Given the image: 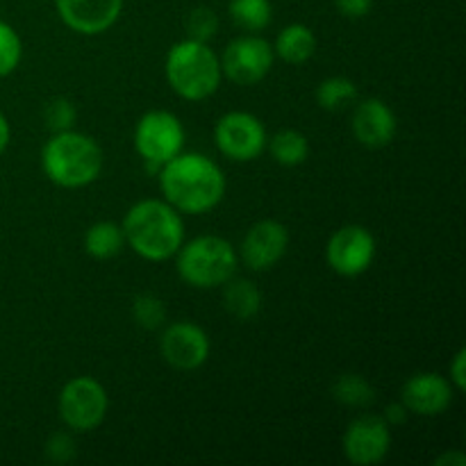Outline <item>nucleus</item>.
Wrapping results in <instances>:
<instances>
[{
	"label": "nucleus",
	"mask_w": 466,
	"mask_h": 466,
	"mask_svg": "<svg viewBox=\"0 0 466 466\" xmlns=\"http://www.w3.org/2000/svg\"><path fill=\"white\" fill-rule=\"evenodd\" d=\"M162 198L185 217H203L223 203L228 180L223 168L205 153L182 150L157 173Z\"/></svg>",
	"instance_id": "1"
},
{
	"label": "nucleus",
	"mask_w": 466,
	"mask_h": 466,
	"mask_svg": "<svg viewBox=\"0 0 466 466\" xmlns=\"http://www.w3.org/2000/svg\"><path fill=\"white\" fill-rule=\"evenodd\" d=\"M126 248L146 262H168L185 241L182 214L164 198H144L130 205L121 221Z\"/></svg>",
	"instance_id": "2"
},
{
	"label": "nucleus",
	"mask_w": 466,
	"mask_h": 466,
	"mask_svg": "<svg viewBox=\"0 0 466 466\" xmlns=\"http://www.w3.org/2000/svg\"><path fill=\"white\" fill-rule=\"evenodd\" d=\"M39 164L44 176L59 189H85L94 185L105 167L98 141L85 132H55L41 148Z\"/></svg>",
	"instance_id": "3"
},
{
	"label": "nucleus",
	"mask_w": 466,
	"mask_h": 466,
	"mask_svg": "<svg viewBox=\"0 0 466 466\" xmlns=\"http://www.w3.org/2000/svg\"><path fill=\"white\" fill-rule=\"evenodd\" d=\"M164 77L177 98L187 103H203L221 86V59L209 44L185 36L168 48Z\"/></svg>",
	"instance_id": "4"
},
{
	"label": "nucleus",
	"mask_w": 466,
	"mask_h": 466,
	"mask_svg": "<svg viewBox=\"0 0 466 466\" xmlns=\"http://www.w3.org/2000/svg\"><path fill=\"white\" fill-rule=\"evenodd\" d=\"M176 271L194 289H221L239 268L237 248L218 235H198L182 241L176 253Z\"/></svg>",
	"instance_id": "5"
},
{
	"label": "nucleus",
	"mask_w": 466,
	"mask_h": 466,
	"mask_svg": "<svg viewBox=\"0 0 466 466\" xmlns=\"http://www.w3.org/2000/svg\"><path fill=\"white\" fill-rule=\"evenodd\" d=\"M185 141L187 130L180 116L168 112V109H150V112L141 114L135 132H132V144H135L137 155L153 176H157L159 168L168 159L185 150Z\"/></svg>",
	"instance_id": "6"
},
{
	"label": "nucleus",
	"mask_w": 466,
	"mask_h": 466,
	"mask_svg": "<svg viewBox=\"0 0 466 466\" xmlns=\"http://www.w3.org/2000/svg\"><path fill=\"white\" fill-rule=\"evenodd\" d=\"M109 412V394L94 376H76L57 396V414L71 432H94Z\"/></svg>",
	"instance_id": "7"
},
{
	"label": "nucleus",
	"mask_w": 466,
	"mask_h": 466,
	"mask_svg": "<svg viewBox=\"0 0 466 466\" xmlns=\"http://www.w3.org/2000/svg\"><path fill=\"white\" fill-rule=\"evenodd\" d=\"M221 73L223 80H230L237 86H255L271 73L276 64L273 44L264 39L259 32H246L235 36L226 46L221 55Z\"/></svg>",
	"instance_id": "8"
},
{
	"label": "nucleus",
	"mask_w": 466,
	"mask_h": 466,
	"mask_svg": "<svg viewBox=\"0 0 466 466\" xmlns=\"http://www.w3.org/2000/svg\"><path fill=\"white\" fill-rule=\"evenodd\" d=\"M267 127L255 114L244 109H232L218 116L214 126V144L226 159L237 164H248L267 153Z\"/></svg>",
	"instance_id": "9"
},
{
	"label": "nucleus",
	"mask_w": 466,
	"mask_h": 466,
	"mask_svg": "<svg viewBox=\"0 0 466 466\" xmlns=\"http://www.w3.org/2000/svg\"><path fill=\"white\" fill-rule=\"evenodd\" d=\"M378 241L369 228L360 223L341 226L326 244V262L332 273L341 278H360L373 267Z\"/></svg>",
	"instance_id": "10"
},
{
	"label": "nucleus",
	"mask_w": 466,
	"mask_h": 466,
	"mask_svg": "<svg viewBox=\"0 0 466 466\" xmlns=\"http://www.w3.org/2000/svg\"><path fill=\"white\" fill-rule=\"evenodd\" d=\"M391 441V426L382 414H360L341 435V453L355 466H376L387 460Z\"/></svg>",
	"instance_id": "11"
},
{
	"label": "nucleus",
	"mask_w": 466,
	"mask_h": 466,
	"mask_svg": "<svg viewBox=\"0 0 466 466\" xmlns=\"http://www.w3.org/2000/svg\"><path fill=\"white\" fill-rule=\"evenodd\" d=\"M159 353L176 371H196L205 367L212 355L209 335L194 321H173L162 328Z\"/></svg>",
	"instance_id": "12"
},
{
	"label": "nucleus",
	"mask_w": 466,
	"mask_h": 466,
	"mask_svg": "<svg viewBox=\"0 0 466 466\" xmlns=\"http://www.w3.org/2000/svg\"><path fill=\"white\" fill-rule=\"evenodd\" d=\"M289 250V228L278 218H262L246 230L237 255L250 271L264 273L276 268Z\"/></svg>",
	"instance_id": "13"
},
{
	"label": "nucleus",
	"mask_w": 466,
	"mask_h": 466,
	"mask_svg": "<svg viewBox=\"0 0 466 466\" xmlns=\"http://www.w3.org/2000/svg\"><path fill=\"white\" fill-rule=\"evenodd\" d=\"M455 387L446 376L437 371H421L410 376L400 387V403L410 414L423 419H435L449 412L455 399Z\"/></svg>",
	"instance_id": "14"
},
{
	"label": "nucleus",
	"mask_w": 466,
	"mask_h": 466,
	"mask_svg": "<svg viewBox=\"0 0 466 466\" xmlns=\"http://www.w3.org/2000/svg\"><path fill=\"white\" fill-rule=\"evenodd\" d=\"M126 0H55V9L64 25L82 36L105 35L116 25Z\"/></svg>",
	"instance_id": "15"
},
{
	"label": "nucleus",
	"mask_w": 466,
	"mask_h": 466,
	"mask_svg": "<svg viewBox=\"0 0 466 466\" xmlns=\"http://www.w3.org/2000/svg\"><path fill=\"white\" fill-rule=\"evenodd\" d=\"M350 132L360 146L369 150H380L394 144L399 118L382 98H364L355 105Z\"/></svg>",
	"instance_id": "16"
},
{
	"label": "nucleus",
	"mask_w": 466,
	"mask_h": 466,
	"mask_svg": "<svg viewBox=\"0 0 466 466\" xmlns=\"http://www.w3.org/2000/svg\"><path fill=\"white\" fill-rule=\"evenodd\" d=\"M317 46L319 41L312 27L305 23H289L278 32L273 41V53H276V59H282L289 66H300L314 57Z\"/></svg>",
	"instance_id": "17"
},
{
	"label": "nucleus",
	"mask_w": 466,
	"mask_h": 466,
	"mask_svg": "<svg viewBox=\"0 0 466 466\" xmlns=\"http://www.w3.org/2000/svg\"><path fill=\"white\" fill-rule=\"evenodd\" d=\"M223 309L237 321H253L262 312V291L248 278L232 276L226 285L221 287Z\"/></svg>",
	"instance_id": "18"
},
{
	"label": "nucleus",
	"mask_w": 466,
	"mask_h": 466,
	"mask_svg": "<svg viewBox=\"0 0 466 466\" xmlns=\"http://www.w3.org/2000/svg\"><path fill=\"white\" fill-rule=\"evenodd\" d=\"M85 253L91 259H98V262H107L121 255V250L126 248V237H123L121 223L116 221H96L86 228L85 239Z\"/></svg>",
	"instance_id": "19"
},
{
	"label": "nucleus",
	"mask_w": 466,
	"mask_h": 466,
	"mask_svg": "<svg viewBox=\"0 0 466 466\" xmlns=\"http://www.w3.org/2000/svg\"><path fill=\"white\" fill-rule=\"evenodd\" d=\"M267 150L278 167L294 168L308 162L309 157V139L300 130L294 127H282L276 135L268 137Z\"/></svg>",
	"instance_id": "20"
},
{
	"label": "nucleus",
	"mask_w": 466,
	"mask_h": 466,
	"mask_svg": "<svg viewBox=\"0 0 466 466\" xmlns=\"http://www.w3.org/2000/svg\"><path fill=\"white\" fill-rule=\"evenodd\" d=\"M358 85H355V80H350L346 76L326 77L314 89V100L326 112H339V109L349 107L350 103L358 100Z\"/></svg>",
	"instance_id": "21"
},
{
	"label": "nucleus",
	"mask_w": 466,
	"mask_h": 466,
	"mask_svg": "<svg viewBox=\"0 0 466 466\" xmlns=\"http://www.w3.org/2000/svg\"><path fill=\"white\" fill-rule=\"evenodd\" d=\"M332 399L346 408H371L376 403V387L360 373H344L332 385Z\"/></svg>",
	"instance_id": "22"
},
{
	"label": "nucleus",
	"mask_w": 466,
	"mask_h": 466,
	"mask_svg": "<svg viewBox=\"0 0 466 466\" xmlns=\"http://www.w3.org/2000/svg\"><path fill=\"white\" fill-rule=\"evenodd\" d=\"M228 14L244 32H262L273 21L271 0H230Z\"/></svg>",
	"instance_id": "23"
},
{
	"label": "nucleus",
	"mask_w": 466,
	"mask_h": 466,
	"mask_svg": "<svg viewBox=\"0 0 466 466\" xmlns=\"http://www.w3.org/2000/svg\"><path fill=\"white\" fill-rule=\"evenodd\" d=\"M132 321L144 330H162L167 326V305L155 294H139L132 300Z\"/></svg>",
	"instance_id": "24"
},
{
	"label": "nucleus",
	"mask_w": 466,
	"mask_h": 466,
	"mask_svg": "<svg viewBox=\"0 0 466 466\" xmlns=\"http://www.w3.org/2000/svg\"><path fill=\"white\" fill-rule=\"evenodd\" d=\"M77 123V109L71 98L66 96H55L46 103L44 107V126L50 130V135L64 130H73Z\"/></svg>",
	"instance_id": "25"
},
{
	"label": "nucleus",
	"mask_w": 466,
	"mask_h": 466,
	"mask_svg": "<svg viewBox=\"0 0 466 466\" xmlns=\"http://www.w3.org/2000/svg\"><path fill=\"white\" fill-rule=\"evenodd\" d=\"M218 16L212 7H205V5H198V7L191 9L185 18V30L189 39L205 41L209 44V39H214L218 32Z\"/></svg>",
	"instance_id": "26"
},
{
	"label": "nucleus",
	"mask_w": 466,
	"mask_h": 466,
	"mask_svg": "<svg viewBox=\"0 0 466 466\" xmlns=\"http://www.w3.org/2000/svg\"><path fill=\"white\" fill-rule=\"evenodd\" d=\"M23 59V41L9 23L0 21V77L12 76Z\"/></svg>",
	"instance_id": "27"
},
{
	"label": "nucleus",
	"mask_w": 466,
	"mask_h": 466,
	"mask_svg": "<svg viewBox=\"0 0 466 466\" xmlns=\"http://www.w3.org/2000/svg\"><path fill=\"white\" fill-rule=\"evenodd\" d=\"M44 455H46V460L53 464L73 462L77 455V444H76V440H73L71 431L53 432V435L48 437V441H46Z\"/></svg>",
	"instance_id": "28"
},
{
	"label": "nucleus",
	"mask_w": 466,
	"mask_h": 466,
	"mask_svg": "<svg viewBox=\"0 0 466 466\" xmlns=\"http://www.w3.org/2000/svg\"><path fill=\"white\" fill-rule=\"evenodd\" d=\"M332 5L341 16L353 18V21L369 16L373 9V0H332Z\"/></svg>",
	"instance_id": "29"
},
{
	"label": "nucleus",
	"mask_w": 466,
	"mask_h": 466,
	"mask_svg": "<svg viewBox=\"0 0 466 466\" xmlns=\"http://www.w3.org/2000/svg\"><path fill=\"white\" fill-rule=\"evenodd\" d=\"M451 380V385L455 387V391L458 394H462L466 390V350L460 349L458 353L453 355V360H451L449 364V376H446Z\"/></svg>",
	"instance_id": "30"
},
{
	"label": "nucleus",
	"mask_w": 466,
	"mask_h": 466,
	"mask_svg": "<svg viewBox=\"0 0 466 466\" xmlns=\"http://www.w3.org/2000/svg\"><path fill=\"white\" fill-rule=\"evenodd\" d=\"M382 419H385L391 428H396V426H403V423L408 421L410 412H408V408H405V405L399 400V403L387 405L385 412H382Z\"/></svg>",
	"instance_id": "31"
},
{
	"label": "nucleus",
	"mask_w": 466,
	"mask_h": 466,
	"mask_svg": "<svg viewBox=\"0 0 466 466\" xmlns=\"http://www.w3.org/2000/svg\"><path fill=\"white\" fill-rule=\"evenodd\" d=\"M435 464L437 466H464L466 464V455L458 449L446 451V453H441L440 458L435 460Z\"/></svg>",
	"instance_id": "32"
},
{
	"label": "nucleus",
	"mask_w": 466,
	"mask_h": 466,
	"mask_svg": "<svg viewBox=\"0 0 466 466\" xmlns=\"http://www.w3.org/2000/svg\"><path fill=\"white\" fill-rule=\"evenodd\" d=\"M9 144H12V126H9L7 116L0 112V155L9 148Z\"/></svg>",
	"instance_id": "33"
}]
</instances>
